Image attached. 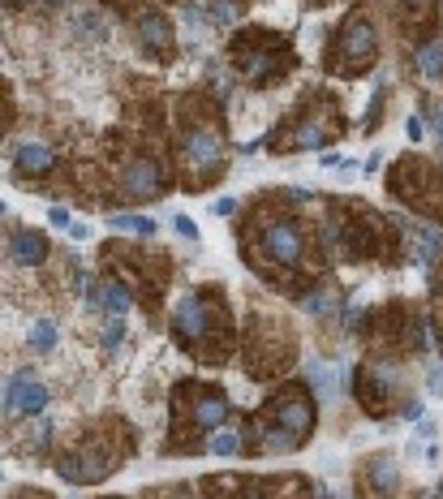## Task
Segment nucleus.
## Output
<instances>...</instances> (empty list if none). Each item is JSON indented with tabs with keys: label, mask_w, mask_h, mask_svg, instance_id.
<instances>
[{
	"label": "nucleus",
	"mask_w": 443,
	"mask_h": 499,
	"mask_svg": "<svg viewBox=\"0 0 443 499\" xmlns=\"http://www.w3.org/2000/svg\"><path fill=\"white\" fill-rule=\"evenodd\" d=\"M435 336H439V349H443V289L435 293Z\"/></svg>",
	"instance_id": "2f4dec72"
},
{
	"label": "nucleus",
	"mask_w": 443,
	"mask_h": 499,
	"mask_svg": "<svg viewBox=\"0 0 443 499\" xmlns=\"http://www.w3.org/2000/svg\"><path fill=\"white\" fill-rule=\"evenodd\" d=\"M9 258H13L18 267H39V263L47 258V241H43V233H13V241H9Z\"/></svg>",
	"instance_id": "f3484780"
},
{
	"label": "nucleus",
	"mask_w": 443,
	"mask_h": 499,
	"mask_svg": "<svg viewBox=\"0 0 443 499\" xmlns=\"http://www.w3.org/2000/svg\"><path fill=\"white\" fill-rule=\"evenodd\" d=\"M314 387L323 392V401H331V392H336V379H331L327 366H314Z\"/></svg>",
	"instance_id": "cd10ccee"
},
{
	"label": "nucleus",
	"mask_w": 443,
	"mask_h": 499,
	"mask_svg": "<svg viewBox=\"0 0 443 499\" xmlns=\"http://www.w3.org/2000/svg\"><path fill=\"white\" fill-rule=\"evenodd\" d=\"M47 405V387L30 374V370H18L9 383H5V409H18V413H43Z\"/></svg>",
	"instance_id": "2eb2a0df"
},
{
	"label": "nucleus",
	"mask_w": 443,
	"mask_h": 499,
	"mask_svg": "<svg viewBox=\"0 0 443 499\" xmlns=\"http://www.w3.org/2000/svg\"><path fill=\"white\" fill-rule=\"evenodd\" d=\"M113 229L134 233V237H151L155 233V219H146V215H113Z\"/></svg>",
	"instance_id": "b1692460"
},
{
	"label": "nucleus",
	"mask_w": 443,
	"mask_h": 499,
	"mask_svg": "<svg viewBox=\"0 0 443 499\" xmlns=\"http://www.w3.org/2000/svg\"><path fill=\"white\" fill-rule=\"evenodd\" d=\"M202 491H211V495H241V491H250L246 482H233V478H211Z\"/></svg>",
	"instance_id": "a878e982"
},
{
	"label": "nucleus",
	"mask_w": 443,
	"mask_h": 499,
	"mask_svg": "<svg viewBox=\"0 0 443 499\" xmlns=\"http://www.w3.org/2000/svg\"><path fill=\"white\" fill-rule=\"evenodd\" d=\"M246 448L258 452V457H275V452H293V448H301V439H297L289 426H280L275 418L258 413V418L246 422Z\"/></svg>",
	"instance_id": "f8f14e48"
},
{
	"label": "nucleus",
	"mask_w": 443,
	"mask_h": 499,
	"mask_svg": "<svg viewBox=\"0 0 443 499\" xmlns=\"http://www.w3.org/2000/svg\"><path fill=\"white\" fill-rule=\"evenodd\" d=\"M211 18H215L219 26H229V22H233V5H229V0H211Z\"/></svg>",
	"instance_id": "c756f323"
},
{
	"label": "nucleus",
	"mask_w": 443,
	"mask_h": 499,
	"mask_svg": "<svg viewBox=\"0 0 443 499\" xmlns=\"http://www.w3.org/2000/svg\"><path fill=\"white\" fill-rule=\"evenodd\" d=\"M258 246L271 263H284V267H297L306 258V233L293 219H267L263 233H258Z\"/></svg>",
	"instance_id": "9b49d317"
},
{
	"label": "nucleus",
	"mask_w": 443,
	"mask_h": 499,
	"mask_svg": "<svg viewBox=\"0 0 443 499\" xmlns=\"http://www.w3.org/2000/svg\"><path fill=\"white\" fill-rule=\"evenodd\" d=\"M47 5H61V0H47Z\"/></svg>",
	"instance_id": "c9c22d12"
},
{
	"label": "nucleus",
	"mask_w": 443,
	"mask_h": 499,
	"mask_svg": "<svg viewBox=\"0 0 443 499\" xmlns=\"http://www.w3.org/2000/svg\"><path fill=\"white\" fill-rule=\"evenodd\" d=\"M439 495H443V482H439Z\"/></svg>",
	"instance_id": "e433bc0d"
},
{
	"label": "nucleus",
	"mask_w": 443,
	"mask_h": 499,
	"mask_svg": "<svg viewBox=\"0 0 443 499\" xmlns=\"http://www.w3.org/2000/svg\"><path fill=\"white\" fill-rule=\"evenodd\" d=\"M26 345H30V353H52V345H57V323H47V319L35 323Z\"/></svg>",
	"instance_id": "5701e85b"
},
{
	"label": "nucleus",
	"mask_w": 443,
	"mask_h": 499,
	"mask_svg": "<svg viewBox=\"0 0 443 499\" xmlns=\"http://www.w3.org/2000/svg\"><path fill=\"white\" fill-rule=\"evenodd\" d=\"M418 69H422L426 78H443V43H426V47L418 52Z\"/></svg>",
	"instance_id": "4be33fe9"
},
{
	"label": "nucleus",
	"mask_w": 443,
	"mask_h": 499,
	"mask_svg": "<svg viewBox=\"0 0 443 499\" xmlns=\"http://www.w3.org/2000/svg\"><path fill=\"white\" fill-rule=\"evenodd\" d=\"M366 336L387 349V353H405V349H418L422 345V327L413 319V310H405L401 302H387L383 310H374L366 319Z\"/></svg>",
	"instance_id": "0eeeda50"
},
{
	"label": "nucleus",
	"mask_w": 443,
	"mask_h": 499,
	"mask_svg": "<svg viewBox=\"0 0 443 499\" xmlns=\"http://www.w3.org/2000/svg\"><path fill=\"white\" fill-rule=\"evenodd\" d=\"M353 392H357V401L370 418H383L387 413V392H392V374L379 370V366H362V370H353Z\"/></svg>",
	"instance_id": "4468645a"
},
{
	"label": "nucleus",
	"mask_w": 443,
	"mask_h": 499,
	"mask_svg": "<svg viewBox=\"0 0 443 499\" xmlns=\"http://www.w3.org/2000/svg\"><path fill=\"white\" fill-rule=\"evenodd\" d=\"M435 130H439V138H443V108L435 113Z\"/></svg>",
	"instance_id": "f704fd0d"
},
{
	"label": "nucleus",
	"mask_w": 443,
	"mask_h": 499,
	"mask_svg": "<svg viewBox=\"0 0 443 499\" xmlns=\"http://www.w3.org/2000/svg\"><path fill=\"white\" fill-rule=\"evenodd\" d=\"M345 237V254L349 258H383L392 254L401 233L396 224H387V219L370 207H336L331 215V229H327V241Z\"/></svg>",
	"instance_id": "f03ea898"
},
{
	"label": "nucleus",
	"mask_w": 443,
	"mask_h": 499,
	"mask_svg": "<svg viewBox=\"0 0 443 499\" xmlns=\"http://www.w3.org/2000/svg\"><path fill=\"white\" fill-rule=\"evenodd\" d=\"M95 297H99V306H103L108 314H125V310H130V302H134V297H130V289H125L121 280H103Z\"/></svg>",
	"instance_id": "a211bd4d"
},
{
	"label": "nucleus",
	"mask_w": 443,
	"mask_h": 499,
	"mask_svg": "<svg viewBox=\"0 0 443 499\" xmlns=\"http://www.w3.org/2000/svg\"><path fill=\"white\" fill-rule=\"evenodd\" d=\"M374 57H379V35H374V22L366 13H349L336 30L327 47V69L336 78H362L374 69Z\"/></svg>",
	"instance_id": "20e7f679"
},
{
	"label": "nucleus",
	"mask_w": 443,
	"mask_h": 499,
	"mask_svg": "<svg viewBox=\"0 0 443 499\" xmlns=\"http://www.w3.org/2000/svg\"><path fill=\"white\" fill-rule=\"evenodd\" d=\"M392 486H396V461L374 457L370 461V491H392Z\"/></svg>",
	"instance_id": "412c9836"
},
{
	"label": "nucleus",
	"mask_w": 443,
	"mask_h": 499,
	"mask_svg": "<svg viewBox=\"0 0 443 499\" xmlns=\"http://www.w3.org/2000/svg\"><path fill=\"white\" fill-rule=\"evenodd\" d=\"M392 5H396L401 22L413 30V26H426V18H430V9H435V0H392Z\"/></svg>",
	"instance_id": "aec40b11"
},
{
	"label": "nucleus",
	"mask_w": 443,
	"mask_h": 499,
	"mask_svg": "<svg viewBox=\"0 0 443 499\" xmlns=\"http://www.w3.org/2000/svg\"><path fill=\"white\" fill-rule=\"evenodd\" d=\"M173 224H177V233H181L185 241H198V229H194V219H190V215H177Z\"/></svg>",
	"instance_id": "7c9ffc66"
},
{
	"label": "nucleus",
	"mask_w": 443,
	"mask_h": 499,
	"mask_svg": "<svg viewBox=\"0 0 443 499\" xmlns=\"http://www.w3.org/2000/svg\"><path fill=\"white\" fill-rule=\"evenodd\" d=\"M219 159H224V138L211 121H194L181 134V168L190 185H202L207 177H219Z\"/></svg>",
	"instance_id": "39448f33"
},
{
	"label": "nucleus",
	"mask_w": 443,
	"mask_h": 499,
	"mask_svg": "<svg viewBox=\"0 0 443 499\" xmlns=\"http://www.w3.org/2000/svg\"><path fill=\"white\" fill-rule=\"evenodd\" d=\"M233 211H237L233 198H219V202H215V215H233Z\"/></svg>",
	"instance_id": "473e14b6"
},
{
	"label": "nucleus",
	"mask_w": 443,
	"mask_h": 499,
	"mask_svg": "<svg viewBox=\"0 0 443 499\" xmlns=\"http://www.w3.org/2000/svg\"><path fill=\"white\" fill-rule=\"evenodd\" d=\"M173 336L185 349H194L202 362H224L233 331H229V314L215 302H207L202 293H181L173 306Z\"/></svg>",
	"instance_id": "f257e3e1"
},
{
	"label": "nucleus",
	"mask_w": 443,
	"mask_h": 499,
	"mask_svg": "<svg viewBox=\"0 0 443 499\" xmlns=\"http://www.w3.org/2000/svg\"><path fill=\"white\" fill-rule=\"evenodd\" d=\"M246 448L241 443V435H233V430H215V439H211V452L215 457H237Z\"/></svg>",
	"instance_id": "393cba45"
},
{
	"label": "nucleus",
	"mask_w": 443,
	"mask_h": 499,
	"mask_svg": "<svg viewBox=\"0 0 443 499\" xmlns=\"http://www.w3.org/2000/svg\"><path fill=\"white\" fill-rule=\"evenodd\" d=\"M267 418H275L280 426H289L301 443L310 439V430H314V401H310V392L301 383H284L280 392H275L271 401H267V409H263Z\"/></svg>",
	"instance_id": "9d476101"
},
{
	"label": "nucleus",
	"mask_w": 443,
	"mask_h": 499,
	"mask_svg": "<svg viewBox=\"0 0 443 499\" xmlns=\"http://www.w3.org/2000/svg\"><path fill=\"white\" fill-rule=\"evenodd\" d=\"M229 61L233 69L250 82V86H271L275 78H284L293 65V52L280 35L271 30H241L229 47Z\"/></svg>",
	"instance_id": "7ed1b4c3"
},
{
	"label": "nucleus",
	"mask_w": 443,
	"mask_h": 499,
	"mask_svg": "<svg viewBox=\"0 0 443 499\" xmlns=\"http://www.w3.org/2000/svg\"><path fill=\"white\" fill-rule=\"evenodd\" d=\"M138 39H142L146 52H155V57H173V47H177L173 26L163 22L159 13H142V18H138Z\"/></svg>",
	"instance_id": "dca6fc26"
},
{
	"label": "nucleus",
	"mask_w": 443,
	"mask_h": 499,
	"mask_svg": "<svg viewBox=\"0 0 443 499\" xmlns=\"http://www.w3.org/2000/svg\"><path fill=\"white\" fill-rule=\"evenodd\" d=\"M289 130H293L289 134L293 151H314V147H327L331 138H340V113H336V103H331V99L314 95V99H306L293 113Z\"/></svg>",
	"instance_id": "423d86ee"
},
{
	"label": "nucleus",
	"mask_w": 443,
	"mask_h": 499,
	"mask_svg": "<svg viewBox=\"0 0 443 499\" xmlns=\"http://www.w3.org/2000/svg\"><path fill=\"white\" fill-rule=\"evenodd\" d=\"M86 233H91L86 224H69V237H74V241H86Z\"/></svg>",
	"instance_id": "72a5a7b5"
},
{
	"label": "nucleus",
	"mask_w": 443,
	"mask_h": 499,
	"mask_svg": "<svg viewBox=\"0 0 443 499\" xmlns=\"http://www.w3.org/2000/svg\"><path fill=\"white\" fill-rule=\"evenodd\" d=\"M177 413H185V422L194 430H215L219 422L229 418V401L219 387H207V383H185L177 392Z\"/></svg>",
	"instance_id": "1a4fd4ad"
},
{
	"label": "nucleus",
	"mask_w": 443,
	"mask_h": 499,
	"mask_svg": "<svg viewBox=\"0 0 443 499\" xmlns=\"http://www.w3.org/2000/svg\"><path fill=\"white\" fill-rule=\"evenodd\" d=\"M435 254H439V237H435V233H422V246H418V263H422V267H430V263H435Z\"/></svg>",
	"instance_id": "bb28decb"
},
{
	"label": "nucleus",
	"mask_w": 443,
	"mask_h": 499,
	"mask_svg": "<svg viewBox=\"0 0 443 499\" xmlns=\"http://www.w3.org/2000/svg\"><path fill=\"white\" fill-rule=\"evenodd\" d=\"M121 340H125V327H121V323H108V327H103V349H117Z\"/></svg>",
	"instance_id": "c85d7f7f"
},
{
	"label": "nucleus",
	"mask_w": 443,
	"mask_h": 499,
	"mask_svg": "<svg viewBox=\"0 0 443 499\" xmlns=\"http://www.w3.org/2000/svg\"><path fill=\"white\" fill-rule=\"evenodd\" d=\"M121 190L130 202H142V198H155L163 190V164H155L151 155H138L121 168Z\"/></svg>",
	"instance_id": "ddd939ff"
},
{
	"label": "nucleus",
	"mask_w": 443,
	"mask_h": 499,
	"mask_svg": "<svg viewBox=\"0 0 443 499\" xmlns=\"http://www.w3.org/2000/svg\"><path fill=\"white\" fill-rule=\"evenodd\" d=\"M387 190H392L396 198H405L409 207H426L430 215H443V207L435 202V198H439V177L426 168L422 159H413V155L396 159L392 177H387Z\"/></svg>",
	"instance_id": "6e6552de"
},
{
	"label": "nucleus",
	"mask_w": 443,
	"mask_h": 499,
	"mask_svg": "<svg viewBox=\"0 0 443 499\" xmlns=\"http://www.w3.org/2000/svg\"><path fill=\"white\" fill-rule=\"evenodd\" d=\"M18 168H22V173H47V168H52V151L39 147V142L18 147Z\"/></svg>",
	"instance_id": "6ab92c4d"
}]
</instances>
